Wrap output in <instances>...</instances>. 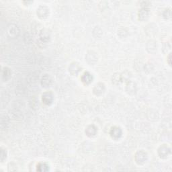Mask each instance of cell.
<instances>
[{
	"mask_svg": "<svg viewBox=\"0 0 172 172\" xmlns=\"http://www.w3.org/2000/svg\"><path fill=\"white\" fill-rule=\"evenodd\" d=\"M147 159V154L143 151L138 152L136 155V161L138 164H142L145 162Z\"/></svg>",
	"mask_w": 172,
	"mask_h": 172,
	"instance_id": "6da1fadb",
	"label": "cell"
},
{
	"mask_svg": "<svg viewBox=\"0 0 172 172\" xmlns=\"http://www.w3.org/2000/svg\"><path fill=\"white\" fill-rule=\"evenodd\" d=\"M42 100L44 101L45 104H50V103L52 102V96L51 95V94H49V93L44 94L42 96Z\"/></svg>",
	"mask_w": 172,
	"mask_h": 172,
	"instance_id": "7a4b0ae2",
	"label": "cell"
},
{
	"mask_svg": "<svg viewBox=\"0 0 172 172\" xmlns=\"http://www.w3.org/2000/svg\"><path fill=\"white\" fill-rule=\"evenodd\" d=\"M168 152H169V149L166 147H163L160 148V149L159 151V153L160 157H163V156H167L168 155Z\"/></svg>",
	"mask_w": 172,
	"mask_h": 172,
	"instance_id": "3957f363",
	"label": "cell"
},
{
	"mask_svg": "<svg viewBox=\"0 0 172 172\" xmlns=\"http://www.w3.org/2000/svg\"><path fill=\"white\" fill-rule=\"evenodd\" d=\"M82 80L85 83H89L92 81V76L89 73H85L82 77Z\"/></svg>",
	"mask_w": 172,
	"mask_h": 172,
	"instance_id": "277c9868",
	"label": "cell"
},
{
	"mask_svg": "<svg viewBox=\"0 0 172 172\" xmlns=\"http://www.w3.org/2000/svg\"><path fill=\"white\" fill-rule=\"evenodd\" d=\"M112 136H114V137H119V136H121L122 135V131L120 130V128H112Z\"/></svg>",
	"mask_w": 172,
	"mask_h": 172,
	"instance_id": "5b68a950",
	"label": "cell"
},
{
	"mask_svg": "<svg viewBox=\"0 0 172 172\" xmlns=\"http://www.w3.org/2000/svg\"><path fill=\"white\" fill-rule=\"evenodd\" d=\"M87 131H90L89 133H88V135L89 136H93V135H95V134H96V128H95L94 126H93L92 127V130H90V128L89 127H88V128H87Z\"/></svg>",
	"mask_w": 172,
	"mask_h": 172,
	"instance_id": "8992f818",
	"label": "cell"
}]
</instances>
